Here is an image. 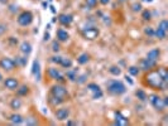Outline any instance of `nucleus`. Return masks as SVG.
I'll list each match as a JSON object with an SVG mask.
<instances>
[{
    "label": "nucleus",
    "instance_id": "24",
    "mask_svg": "<svg viewBox=\"0 0 168 126\" xmlns=\"http://www.w3.org/2000/svg\"><path fill=\"white\" fill-rule=\"evenodd\" d=\"M72 65H74V62H72L71 58L62 57V61H61V63H59V66H61V67H63V68H66V70H69V68L72 67Z\"/></svg>",
    "mask_w": 168,
    "mask_h": 126
},
{
    "label": "nucleus",
    "instance_id": "37",
    "mask_svg": "<svg viewBox=\"0 0 168 126\" xmlns=\"http://www.w3.org/2000/svg\"><path fill=\"white\" fill-rule=\"evenodd\" d=\"M144 34L148 37H154V29L152 27H147L144 28Z\"/></svg>",
    "mask_w": 168,
    "mask_h": 126
},
{
    "label": "nucleus",
    "instance_id": "23",
    "mask_svg": "<svg viewBox=\"0 0 168 126\" xmlns=\"http://www.w3.org/2000/svg\"><path fill=\"white\" fill-rule=\"evenodd\" d=\"M14 62H15L17 67H25V66H27V63H28V58H27V56H24V57L18 56V57H15Z\"/></svg>",
    "mask_w": 168,
    "mask_h": 126
},
{
    "label": "nucleus",
    "instance_id": "53",
    "mask_svg": "<svg viewBox=\"0 0 168 126\" xmlns=\"http://www.w3.org/2000/svg\"><path fill=\"white\" fill-rule=\"evenodd\" d=\"M49 2H52V0H49Z\"/></svg>",
    "mask_w": 168,
    "mask_h": 126
},
{
    "label": "nucleus",
    "instance_id": "49",
    "mask_svg": "<svg viewBox=\"0 0 168 126\" xmlns=\"http://www.w3.org/2000/svg\"><path fill=\"white\" fill-rule=\"evenodd\" d=\"M8 3H9V0H0V4H3V5L8 4Z\"/></svg>",
    "mask_w": 168,
    "mask_h": 126
},
{
    "label": "nucleus",
    "instance_id": "44",
    "mask_svg": "<svg viewBox=\"0 0 168 126\" xmlns=\"http://www.w3.org/2000/svg\"><path fill=\"white\" fill-rule=\"evenodd\" d=\"M125 81H126V82H128V83H129L130 86H131V85H134V82H133V80H131V78H130V76H128V75L125 76Z\"/></svg>",
    "mask_w": 168,
    "mask_h": 126
},
{
    "label": "nucleus",
    "instance_id": "26",
    "mask_svg": "<svg viewBox=\"0 0 168 126\" xmlns=\"http://www.w3.org/2000/svg\"><path fill=\"white\" fill-rule=\"evenodd\" d=\"M90 61V54L89 53H82L77 57V63L80 66H84V65H87V62Z\"/></svg>",
    "mask_w": 168,
    "mask_h": 126
},
{
    "label": "nucleus",
    "instance_id": "7",
    "mask_svg": "<svg viewBox=\"0 0 168 126\" xmlns=\"http://www.w3.org/2000/svg\"><path fill=\"white\" fill-rule=\"evenodd\" d=\"M0 68L4 70L5 72H12L17 68V65H15L14 59H12L9 57H4L0 59Z\"/></svg>",
    "mask_w": 168,
    "mask_h": 126
},
{
    "label": "nucleus",
    "instance_id": "33",
    "mask_svg": "<svg viewBox=\"0 0 168 126\" xmlns=\"http://www.w3.org/2000/svg\"><path fill=\"white\" fill-rule=\"evenodd\" d=\"M85 3L89 9H95L97 5V0H85Z\"/></svg>",
    "mask_w": 168,
    "mask_h": 126
},
{
    "label": "nucleus",
    "instance_id": "13",
    "mask_svg": "<svg viewBox=\"0 0 168 126\" xmlns=\"http://www.w3.org/2000/svg\"><path fill=\"white\" fill-rule=\"evenodd\" d=\"M74 22V15L72 14H66V13H62L58 15V23L63 27H70Z\"/></svg>",
    "mask_w": 168,
    "mask_h": 126
},
{
    "label": "nucleus",
    "instance_id": "29",
    "mask_svg": "<svg viewBox=\"0 0 168 126\" xmlns=\"http://www.w3.org/2000/svg\"><path fill=\"white\" fill-rule=\"evenodd\" d=\"M157 72H158V75L160 76V78H162L163 81L168 82V71H167V68H165V67H159Z\"/></svg>",
    "mask_w": 168,
    "mask_h": 126
},
{
    "label": "nucleus",
    "instance_id": "45",
    "mask_svg": "<svg viewBox=\"0 0 168 126\" xmlns=\"http://www.w3.org/2000/svg\"><path fill=\"white\" fill-rule=\"evenodd\" d=\"M9 43L10 44H18V39H14V37H10L9 38Z\"/></svg>",
    "mask_w": 168,
    "mask_h": 126
},
{
    "label": "nucleus",
    "instance_id": "39",
    "mask_svg": "<svg viewBox=\"0 0 168 126\" xmlns=\"http://www.w3.org/2000/svg\"><path fill=\"white\" fill-rule=\"evenodd\" d=\"M61 61H62V57H61V56H58V54H54V56H52V57H51V62L56 63V65H58V66H59Z\"/></svg>",
    "mask_w": 168,
    "mask_h": 126
},
{
    "label": "nucleus",
    "instance_id": "51",
    "mask_svg": "<svg viewBox=\"0 0 168 126\" xmlns=\"http://www.w3.org/2000/svg\"><path fill=\"white\" fill-rule=\"evenodd\" d=\"M51 8V10H52V13H56V9H54V7H49Z\"/></svg>",
    "mask_w": 168,
    "mask_h": 126
},
{
    "label": "nucleus",
    "instance_id": "47",
    "mask_svg": "<svg viewBox=\"0 0 168 126\" xmlns=\"http://www.w3.org/2000/svg\"><path fill=\"white\" fill-rule=\"evenodd\" d=\"M66 125H77V122H76V121H71V120H69V119H67V122H66Z\"/></svg>",
    "mask_w": 168,
    "mask_h": 126
},
{
    "label": "nucleus",
    "instance_id": "41",
    "mask_svg": "<svg viewBox=\"0 0 168 126\" xmlns=\"http://www.w3.org/2000/svg\"><path fill=\"white\" fill-rule=\"evenodd\" d=\"M7 29H8V25L7 24H0V36H3L4 33H5V32H7Z\"/></svg>",
    "mask_w": 168,
    "mask_h": 126
},
{
    "label": "nucleus",
    "instance_id": "6",
    "mask_svg": "<svg viewBox=\"0 0 168 126\" xmlns=\"http://www.w3.org/2000/svg\"><path fill=\"white\" fill-rule=\"evenodd\" d=\"M82 36L87 41H95L100 36V30L96 27H87L82 30Z\"/></svg>",
    "mask_w": 168,
    "mask_h": 126
},
{
    "label": "nucleus",
    "instance_id": "2",
    "mask_svg": "<svg viewBox=\"0 0 168 126\" xmlns=\"http://www.w3.org/2000/svg\"><path fill=\"white\" fill-rule=\"evenodd\" d=\"M144 82L149 88H152L154 91H165L168 87V82L163 81L160 78V76L158 75V72L153 71V70L147 72V75L144 76Z\"/></svg>",
    "mask_w": 168,
    "mask_h": 126
},
{
    "label": "nucleus",
    "instance_id": "20",
    "mask_svg": "<svg viewBox=\"0 0 168 126\" xmlns=\"http://www.w3.org/2000/svg\"><path fill=\"white\" fill-rule=\"evenodd\" d=\"M9 121L13 125H22V124H24V117L19 114H12L9 116Z\"/></svg>",
    "mask_w": 168,
    "mask_h": 126
},
{
    "label": "nucleus",
    "instance_id": "12",
    "mask_svg": "<svg viewBox=\"0 0 168 126\" xmlns=\"http://www.w3.org/2000/svg\"><path fill=\"white\" fill-rule=\"evenodd\" d=\"M3 82H4V87L9 91H15L19 87V81L15 77H8L3 80Z\"/></svg>",
    "mask_w": 168,
    "mask_h": 126
},
{
    "label": "nucleus",
    "instance_id": "3",
    "mask_svg": "<svg viewBox=\"0 0 168 126\" xmlns=\"http://www.w3.org/2000/svg\"><path fill=\"white\" fill-rule=\"evenodd\" d=\"M106 90L111 96H121L126 92V86L119 80H110L106 82Z\"/></svg>",
    "mask_w": 168,
    "mask_h": 126
},
{
    "label": "nucleus",
    "instance_id": "48",
    "mask_svg": "<svg viewBox=\"0 0 168 126\" xmlns=\"http://www.w3.org/2000/svg\"><path fill=\"white\" fill-rule=\"evenodd\" d=\"M42 7H43V9H47L49 5H48V3H47V2H43V3H42Z\"/></svg>",
    "mask_w": 168,
    "mask_h": 126
},
{
    "label": "nucleus",
    "instance_id": "46",
    "mask_svg": "<svg viewBox=\"0 0 168 126\" xmlns=\"http://www.w3.org/2000/svg\"><path fill=\"white\" fill-rule=\"evenodd\" d=\"M99 2H100V4H101V5H108L111 0H99Z\"/></svg>",
    "mask_w": 168,
    "mask_h": 126
},
{
    "label": "nucleus",
    "instance_id": "10",
    "mask_svg": "<svg viewBox=\"0 0 168 126\" xmlns=\"http://www.w3.org/2000/svg\"><path fill=\"white\" fill-rule=\"evenodd\" d=\"M157 63H158V62L150 61V59H148V58H143V59L140 61V65H139V70H142V71H144V72H148V71H150V70L155 68Z\"/></svg>",
    "mask_w": 168,
    "mask_h": 126
},
{
    "label": "nucleus",
    "instance_id": "22",
    "mask_svg": "<svg viewBox=\"0 0 168 126\" xmlns=\"http://www.w3.org/2000/svg\"><path fill=\"white\" fill-rule=\"evenodd\" d=\"M15 91H17V94L19 97H24V96H27V94L29 93V87L27 85H23V86H19Z\"/></svg>",
    "mask_w": 168,
    "mask_h": 126
},
{
    "label": "nucleus",
    "instance_id": "15",
    "mask_svg": "<svg viewBox=\"0 0 168 126\" xmlns=\"http://www.w3.org/2000/svg\"><path fill=\"white\" fill-rule=\"evenodd\" d=\"M32 75L36 77L37 81L41 80V65H39V61L34 59L33 61V66H32Z\"/></svg>",
    "mask_w": 168,
    "mask_h": 126
},
{
    "label": "nucleus",
    "instance_id": "5",
    "mask_svg": "<svg viewBox=\"0 0 168 126\" xmlns=\"http://www.w3.org/2000/svg\"><path fill=\"white\" fill-rule=\"evenodd\" d=\"M33 19H34V17H33L32 12H29V10H23L17 17V22H18V24L20 27H28V25H30L33 23Z\"/></svg>",
    "mask_w": 168,
    "mask_h": 126
},
{
    "label": "nucleus",
    "instance_id": "40",
    "mask_svg": "<svg viewBox=\"0 0 168 126\" xmlns=\"http://www.w3.org/2000/svg\"><path fill=\"white\" fill-rule=\"evenodd\" d=\"M99 14L101 15V19H103L104 24H106V25H110L111 24V20H110V17L109 15H105V14H101V13H99Z\"/></svg>",
    "mask_w": 168,
    "mask_h": 126
},
{
    "label": "nucleus",
    "instance_id": "21",
    "mask_svg": "<svg viewBox=\"0 0 168 126\" xmlns=\"http://www.w3.org/2000/svg\"><path fill=\"white\" fill-rule=\"evenodd\" d=\"M22 105H23V102H22V99L19 96L12 99V101H10V109L13 111H18L19 109H22Z\"/></svg>",
    "mask_w": 168,
    "mask_h": 126
},
{
    "label": "nucleus",
    "instance_id": "32",
    "mask_svg": "<svg viewBox=\"0 0 168 126\" xmlns=\"http://www.w3.org/2000/svg\"><path fill=\"white\" fill-rule=\"evenodd\" d=\"M142 18H143V20H145V22L150 20V19H152V13H150V10H148V9L142 10Z\"/></svg>",
    "mask_w": 168,
    "mask_h": 126
},
{
    "label": "nucleus",
    "instance_id": "19",
    "mask_svg": "<svg viewBox=\"0 0 168 126\" xmlns=\"http://www.w3.org/2000/svg\"><path fill=\"white\" fill-rule=\"evenodd\" d=\"M159 57H160V49L159 48H154V49H150L147 53V57L145 58H148L150 61H154V62H158Z\"/></svg>",
    "mask_w": 168,
    "mask_h": 126
},
{
    "label": "nucleus",
    "instance_id": "25",
    "mask_svg": "<svg viewBox=\"0 0 168 126\" xmlns=\"http://www.w3.org/2000/svg\"><path fill=\"white\" fill-rule=\"evenodd\" d=\"M24 124L27 125V126H37L38 124H39V121H38V119L36 117V116H28L27 119H24Z\"/></svg>",
    "mask_w": 168,
    "mask_h": 126
},
{
    "label": "nucleus",
    "instance_id": "52",
    "mask_svg": "<svg viewBox=\"0 0 168 126\" xmlns=\"http://www.w3.org/2000/svg\"><path fill=\"white\" fill-rule=\"evenodd\" d=\"M142 2H148V3H150V2H153V0H142Z\"/></svg>",
    "mask_w": 168,
    "mask_h": 126
},
{
    "label": "nucleus",
    "instance_id": "38",
    "mask_svg": "<svg viewBox=\"0 0 168 126\" xmlns=\"http://www.w3.org/2000/svg\"><path fill=\"white\" fill-rule=\"evenodd\" d=\"M59 49H61L59 42H58V41H54V42H52V51H53L54 53H58V52H59Z\"/></svg>",
    "mask_w": 168,
    "mask_h": 126
},
{
    "label": "nucleus",
    "instance_id": "27",
    "mask_svg": "<svg viewBox=\"0 0 168 126\" xmlns=\"http://www.w3.org/2000/svg\"><path fill=\"white\" fill-rule=\"evenodd\" d=\"M135 96H137L138 100L142 101V102H145V101L148 100V94H147V92H145L144 90H137V91H135Z\"/></svg>",
    "mask_w": 168,
    "mask_h": 126
},
{
    "label": "nucleus",
    "instance_id": "1",
    "mask_svg": "<svg viewBox=\"0 0 168 126\" xmlns=\"http://www.w3.org/2000/svg\"><path fill=\"white\" fill-rule=\"evenodd\" d=\"M48 100H49V104L53 106L61 105V104L70 100V92L61 83L53 85L51 87V91H49V99Z\"/></svg>",
    "mask_w": 168,
    "mask_h": 126
},
{
    "label": "nucleus",
    "instance_id": "11",
    "mask_svg": "<svg viewBox=\"0 0 168 126\" xmlns=\"http://www.w3.org/2000/svg\"><path fill=\"white\" fill-rule=\"evenodd\" d=\"M70 114H71V111H70L69 107H61V109L56 110L54 116H56V119L58 121H66L67 119L70 117Z\"/></svg>",
    "mask_w": 168,
    "mask_h": 126
},
{
    "label": "nucleus",
    "instance_id": "50",
    "mask_svg": "<svg viewBox=\"0 0 168 126\" xmlns=\"http://www.w3.org/2000/svg\"><path fill=\"white\" fill-rule=\"evenodd\" d=\"M3 80H4V77H3V75H2V72H0V82H3Z\"/></svg>",
    "mask_w": 168,
    "mask_h": 126
},
{
    "label": "nucleus",
    "instance_id": "16",
    "mask_svg": "<svg viewBox=\"0 0 168 126\" xmlns=\"http://www.w3.org/2000/svg\"><path fill=\"white\" fill-rule=\"evenodd\" d=\"M77 76H79V68H69L67 70V72H66V80H69V81H71V82H76V78H77Z\"/></svg>",
    "mask_w": 168,
    "mask_h": 126
},
{
    "label": "nucleus",
    "instance_id": "28",
    "mask_svg": "<svg viewBox=\"0 0 168 126\" xmlns=\"http://www.w3.org/2000/svg\"><path fill=\"white\" fill-rule=\"evenodd\" d=\"M154 37L158 38V39H160V41H163V39H165V37H167V32H164V30L160 29V28H157V29L154 30Z\"/></svg>",
    "mask_w": 168,
    "mask_h": 126
},
{
    "label": "nucleus",
    "instance_id": "30",
    "mask_svg": "<svg viewBox=\"0 0 168 126\" xmlns=\"http://www.w3.org/2000/svg\"><path fill=\"white\" fill-rule=\"evenodd\" d=\"M128 72H129V75H130V76L137 77V76H139L140 70H139V67H137V66H130V67L128 68Z\"/></svg>",
    "mask_w": 168,
    "mask_h": 126
},
{
    "label": "nucleus",
    "instance_id": "31",
    "mask_svg": "<svg viewBox=\"0 0 168 126\" xmlns=\"http://www.w3.org/2000/svg\"><path fill=\"white\" fill-rule=\"evenodd\" d=\"M109 72H110V75H113V76H115V77H118V76L121 75V70H120L119 66H111V67L109 68Z\"/></svg>",
    "mask_w": 168,
    "mask_h": 126
},
{
    "label": "nucleus",
    "instance_id": "17",
    "mask_svg": "<svg viewBox=\"0 0 168 126\" xmlns=\"http://www.w3.org/2000/svg\"><path fill=\"white\" fill-rule=\"evenodd\" d=\"M19 51H20V53H23L24 56H29L30 53H32V51H33V47H32V44L29 43V42H22L20 43V46H19Z\"/></svg>",
    "mask_w": 168,
    "mask_h": 126
},
{
    "label": "nucleus",
    "instance_id": "35",
    "mask_svg": "<svg viewBox=\"0 0 168 126\" xmlns=\"http://www.w3.org/2000/svg\"><path fill=\"white\" fill-rule=\"evenodd\" d=\"M158 28L163 29L164 32H167V30H168V20H167V19L160 20V22H159V24H158Z\"/></svg>",
    "mask_w": 168,
    "mask_h": 126
},
{
    "label": "nucleus",
    "instance_id": "4",
    "mask_svg": "<svg viewBox=\"0 0 168 126\" xmlns=\"http://www.w3.org/2000/svg\"><path fill=\"white\" fill-rule=\"evenodd\" d=\"M148 100H149L150 105L154 107V110L158 111V112H163V111L165 110V107H167V105H165L163 97H160L159 94H155V93L149 94V96H148Z\"/></svg>",
    "mask_w": 168,
    "mask_h": 126
},
{
    "label": "nucleus",
    "instance_id": "9",
    "mask_svg": "<svg viewBox=\"0 0 168 126\" xmlns=\"http://www.w3.org/2000/svg\"><path fill=\"white\" fill-rule=\"evenodd\" d=\"M47 75H48V77L51 80H54L57 82H64V80H66V77L61 73V71L58 68H54V67L48 68L47 70Z\"/></svg>",
    "mask_w": 168,
    "mask_h": 126
},
{
    "label": "nucleus",
    "instance_id": "34",
    "mask_svg": "<svg viewBox=\"0 0 168 126\" xmlns=\"http://www.w3.org/2000/svg\"><path fill=\"white\" fill-rule=\"evenodd\" d=\"M142 4L140 3H134V4H131V10L134 12V13H139V12H142Z\"/></svg>",
    "mask_w": 168,
    "mask_h": 126
},
{
    "label": "nucleus",
    "instance_id": "8",
    "mask_svg": "<svg viewBox=\"0 0 168 126\" xmlns=\"http://www.w3.org/2000/svg\"><path fill=\"white\" fill-rule=\"evenodd\" d=\"M87 90L91 92L92 100H100V99H103V96H104L103 90L100 88V86L96 85V83H89L87 85Z\"/></svg>",
    "mask_w": 168,
    "mask_h": 126
},
{
    "label": "nucleus",
    "instance_id": "42",
    "mask_svg": "<svg viewBox=\"0 0 168 126\" xmlns=\"http://www.w3.org/2000/svg\"><path fill=\"white\" fill-rule=\"evenodd\" d=\"M18 9H19V8H18V5H17V4H10V5H9V10H10L12 13L18 12Z\"/></svg>",
    "mask_w": 168,
    "mask_h": 126
},
{
    "label": "nucleus",
    "instance_id": "18",
    "mask_svg": "<svg viewBox=\"0 0 168 126\" xmlns=\"http://www.w3.org/2000/svg\"><path fill=\"white\" fill-rule=\"evenodd\" d=\"M56 36H57V41H58V42H67V41L70 39L69 32L64 30V29H58L57 33H56Z\"/></svg>",
    "mask_w": 168,
    "mask_h": 126
},
{
    "label": "nucleus",
    "instance_id": "36",
    "mask_svg": "<svg viewBox=\"0 0 168 126\" xmlns=\"http://www.w3.org/2000/svg\"><path fill=\"white\" fill-rule=\"evenodd\" d=\"M86 81H87V75H86V73H84V75H81V76H77V78H76V82H77L79 85H84Z\"/></svg>",
    "mask_w": 168,
    "mask_h": 126
},
{
    "label": "nucleus",
    "instance_id": "43",
    "mask_svg": "<svg viewBox=\"0 0 168 126\" xmlns=\"http://www.w3.org/2000/svg\"><path fill=\"white\" fill-rule=\"evenodd\" d=\"M51 39V34H49V32H47L46 30V33H44V38H43V41L44 42H47V41H49Z\"/></svg>",
    "mask_w": 168,
    "mask_h": 126
},
{
    "label": "nucleus",
    "instance_id": "14",
    "mask_svg": "<svg viewBox=\"0 0 168 126\" xmlns=\"http://www.w3.org/2000/svg\"><path fill=\"white\" fill-rule=\"evenodd\" d=\"M114 125L115 126H126L129 125V120L121 115V112L116 111L115 112V119H114Z\"/></svg>",
    "mask_w": 168,
    "mask_h": 126
}]
</instances>
